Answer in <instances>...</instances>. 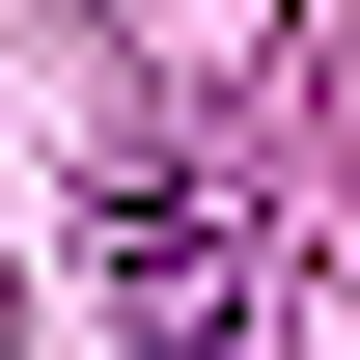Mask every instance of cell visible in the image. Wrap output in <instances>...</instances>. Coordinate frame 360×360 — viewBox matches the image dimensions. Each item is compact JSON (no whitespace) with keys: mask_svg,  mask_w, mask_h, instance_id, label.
Instances as JSON below:
<instances>
[{"mask_svg":"<svg viewBox=\"0 0 360 360\" xmlns=\"http://www.w3.org/2000/svg\"><path fill=\"white\" fill-rule=\"evenodd\" d=\"M84 250H111V333L139 360H305V250H277L222 167H111Z\"/></svg>","mask_w":360,"mask_h":360,"instance_id":"6da1fadb","label":"cell"}]
</instances>
